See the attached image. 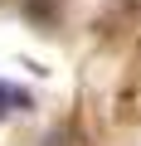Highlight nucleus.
I'll return each mask as SVG.
<instances>
[{"mask_svg":"<svg viewBox=\"0 0 141 146\" xmlns=\"http://www.w3.org/2000/svg\"><path fill=\"white\" fill-rule=\"evenodd\" d=\"M0 98H5V93H0Z\"/></svg>","mask_w":141,"mask_h":146,"instance_id":"f257e3e1","label":"nucleus"}]
</instances>
